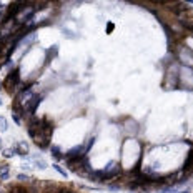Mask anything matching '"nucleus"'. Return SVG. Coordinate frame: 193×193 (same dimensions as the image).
I'll return each mask as SVG.
<instances>
[{
	"label": "nucleus",
	"mask_w": 193,
	"mask_h": 193,
	"mask_svg": "<svg viewBox=\"0 0 193 193\" xmlns=\"http://www.w3.org/2000/svg\"><path fill=\"white\" fill-rule=\"evenodd\" d=\"M88 152L87 150V147L82 143V145H77V147H73L72 150H68V153H67V158H77V157H83L85 153Z\"/></svg>",
	"instance_id": "39448f33"
},
{
	"label": "nucleus",
	"mask_w": 193,
	"mask_h": 193,
	"mask_svg": "<svg viewBox=\"0 0 193 193\" xmlns=\"http://www.w3.org/2000/svg\"><path fill=\"white\" fill-rule=\"evenodd\" d=\"M52 155H53L55 160H62V158H63V155H62V152H60L58 147H52Z\"/></svg>",
	"instance_id": "6e6552de"
},
{
	"label": "nucleus",
	"mask_w": 193,
	"mask_h": 193,
	"mask_svg": "<svg viewBox=\"0 0 193 193\" xmlns=\"http://www.w3.org/2000/svg\"><path fill=\"white\" fill-rule=\"evenodd\" d=\"M67 167L70 168L72 172H75L77 175H80V177H88L92 172L87 155L77 157V158H67Z\"/></svg>",
	"instance_id": "f03ea898"
},
{
	"label": "nucleus",
	"mask_w": 193,
	"mask_h": 193,
	"mask_svg": "<svg viewBox=\"0 0 193 193\" xmlns=\"http://www.w3.org/2000/svg\"><path fill=\"white\" fill-rule=\"evenodd\" d=\"M112 30H113V25H112V23H110V25L107 27V32H112Z\"/></svg>",
	"instance_id": "ddd939ff"
},
{
	"label": "nucleus",
	"mask_w": 193,
	"mask_h": 193,
	"mask_svg": "<svg viewBox=\"0 0 193 193\" xmlns=\"http://www.w3.org/2000/svg\"><path fill=\"white\" fill-rule=\"evenodd\" d=\"M177 18H178V22L182 23V27H185L188 32L193 33V7L185 4V7L177 13Z\"/></svg>",
	"instance_id": "7ed1b4c3"
},
{
	"label": "nucleus",
	"mask_w": 193,
	"mask_h": 193,
	"mask_svg": "<svg viewBox=\"0 0 193 193\" xmlns=\"http://www.w3.org/2000/svg\"><path fill=\"white\" fill-rule=\"evenodd\" d=\"M58 193H77V192H73L72 188H68V187H62L60 185V192Z\"/></svg>",
	"instance_id": "9d476101"
},
{
	"label": "nucleus",
	"mask_w": 193,
	"mask_h": 193,
	"mask_svg": "<svg viewBox=\"0 0 193 193\" xmlns=\"http://www.w3.org/2000/svg\"><path fill=\"white\" fill-rule=\"evenodd\" d=\"M57 50H58V47H57V45H53V47H52V48H48V52H47V60H45V62L52 60V58H53V57H55Z\"/></svg>",
	"instance_id": "0eeeda50"
},
{
	"label": "nucleus",
	"mask_w": 193,
	"mask_h": 193,
	"mask_svg": "<svg viewBox=\"0 0 193 193\" xmlns=\"http://www.w3.org/2000/svg\"><path fill=\"white\" fill-rule=\"evenodd\" d=\"M13 155V150H4V157L5 158H10Z\"/></svg>",
	"instance_id": "f8f14e48"
},
{
	"label": "nucleus",
	"mask_w": 193,
	"mask_h": 193,
	"mask_svg": "<svg viewBox=\"0 0 193 193\" xmlns=\"http://www.w3.org/2000/svg\"><path fill=\"white\" fill-rule=\"evenodd\" d=\"M17 180H20V182H30V177H27V175H17Z\"/></svg>",
	"instance_id": "9b49d317"
},
{
	"label": "nucleus",
	"mask_w": 193,
	"mask_h": 193,
	"mask_svg": "<svg viewBox=\"0 0 193 193\" xmlns=\"http://www.w3.org/2000/svg\"><path fill=\"white\" fill-rule=\"evenodd\" d=\"M18 85H20V70H18V68H13V70L4 78V88H5L9 93H13V92L18 88Z\"/></svg>",
	"instance_id": "20e7f679"
},
{
	"label": "nucleus",
	"mask_w": 193,
	"mask_h": 193,
	"mask_svg": "<svg viewBox=\"0 0 193 193\" xmlns=\"http://www.w3.org/2000/svg\"><path fill=\"white\" fill-rule=\"evenodd\" d=\"M185 193H188V192H185Z\"/></svg>",
	"instance_id": "2eb2a0df"
},
{
	"label": "nucleus",
	"mask_w": 193,
	"mask_h": 193,
	"mask_svg": "<svg viewBox=\"0 0 193 193\" xmlns=\"http://www.w3.org/2000/svg\"><path fill=\"white\" fill-rule=\"evenodd\" d=\"M0 7H2V4H0Z\"/></svg>",
	"instance_id": "4468645a"
},
{
	"label": "nucleus",
	"mask_w": 193,
	"mask_h": 193,
	"mask_svg": "<svg viewBox=\"0 0 193 193\" xmlns=\"http://www.w3.org/2000/svg\"><path fill=\"white\" fill-rule=\"evenodd\" d=\"M13 152H17L18 155H27L28 153V145L25 142H18L15 145V148H13Z\"/></svg>",
	"instance_id": "423d86ee"
},
{
	"label": "nucleus",
	"mask_w": 193,
	"mask_h": 193,
	"mask_svg": "<svg viewBox=\"0 0 193 193\" xmlns=\"http://www.w3.org/2000/svg\"><path fill=\"white\" fill-rule=\"evenodd\" d=\"M7 130V120L4 117H0V132H5Z\"/></svg>",
	"instance_id": "1a4fd4ad"
},
{
	"label": "nucleus",
	"mask_w": 193,
	"mask_h": 193,
	"mask_svg": "<svg viewBox=\"0 0 193 193\" xmlns=\"http://www.w3.org/2000/svg\"><path fill=\"white\" fill-rule=\"evenodd\" d=\"M52 135H53V122H52L50 118L43 117L42 118V130L37 133L35 137H32V140H33V143L38 148L45 150V148L50 147Z\"/></svg>",
	"instance_id": "f257e3e1"
}]
</instances>
